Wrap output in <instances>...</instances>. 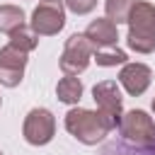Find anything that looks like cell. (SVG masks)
Segmentation results:
<instances>
[{"label": "cell", "instance_id": "6da1fadb", "mask_svg": "<svg viewBox=\"0 0 155 155\" xmlns=\"http://www.w3.org/2000/svg\"><path fill=\"white\" fill-rule=\"evenodd\" d=\"M116 128V124L104 114V111H92V109H82V107H75L65 114V131L85 143V145H97L102 143L111 131Z\"/></svg>", "mask_w": 155, "mask_h": 155}, {"label": "cell", "instance_id": "7a4b0ae2", "mask_svg": "<svg viewBox=\"0 0 155 155\" xmlns=\"http://www.w3.org/2000/svg\"><path fill=\"white\" fill-rule=\"evenodd\" d=\"M128 36L126 44L136 53H153L155 51V5L145 0H136L128 12Z\"/></svg>", "mask_w": 155, "mask_h": 155}, {"label": "cell", "instance_id": "3957f363", "mask_svg": "<svg viewBox=\"0 0 155 155\" xmlns=\"http://www.w3.org/2000/svg\"><path fill=\"white\" fill-rule=\"evenodd\" d=\"M119 133L124 140H128L133 145H153L155 143V121L143 109H131V111L121 114Z\"/></svg>", "mask_w": 155, "mask_h": 155}, {"label": "cell", "instance_id": "277c9868", "mask_svg": "<svg viewBox=\"0 0 155 155\" xmlns=\"http://www.w3.org/2000/svg\"><path fill=\"white\" fill-rule=\"evenodd\" d=\"M92 53H94V46L90 44V39L85 34H73L63 46L58 65L65 75H80V73L87 70V65L92 61Z\"/></svg>", "mask_w": 155, "mask_h": 155}, {"label": "cell", "instance_id": "5b68a950", "mask_svg": "<svg viewBox=\"0 0 155 155\" xmlns=\"http://www.w3.org/2000/svg\"><path fill=\"white\" fill-rule=\"evenodd\" d=\"M29 27L36 36H53L65 27V12L61 0H41L29 19Z\"/></svg>", "mask_w": 155, "mask_h": 155}, {"label": "cell", "instance_id": "8992f818", "mask_svg": "<svg viewBox=\"0 0 155 155\" xmlns=\"http://www.w3.org/2000/svg\"><path fill=\"white\" fill-rule=\"evenodd\" d=\"M56 133V119L48 109L36 107L27 114L24 126H22V136L29 145H46Z\"/></svg>", "mask_w": 155, "mask_h": 155}, {"label": "cell", "instance_id": "52a82bcc", "mask_svg": "<svg viewBox=\"0 0 155 155\" xmlns=\"http://www.w3.org/2000/svg\"><path fill=\"white\" fill-rule=\"evenodd\" d=\"M27 53L15 48V46H5L0 48V85L5 87H17L24 78V68H27Z\"/></svg>", "mask_w": 155, "mask_h": 155}, {"label": "cell", "instance_id": "ba28073f", "mask_svg": "<svg viewBox=\"0 0 155 155\" xmlns=\"http://www.w3.org/2000/svg\"><path fill=\"white\" fill-rule=\"evenodd\" d=\"M92 97L99 107V111H104L116 126L121 121V90L114 80H102L92 87Z\"/></svg>", "mask_w": 155, "mask_h": 155}, {"label": "cell", "instance_id": "9c48e42d", "mask_svg": "<svg viewBox=\"0 0 155 155\" xmlns=\"http://www.w3.org/2000/svg\"><path fill=\"white\" fill-rule=\"evenodd\" d=\"M150 80H153V70L145 63H124L119 73V82L131 97H140L150 87Z\"/></svg>", "mask_w": 155, "mask_h": 155}, {"label": "cell", "instance_id": "30bf717a", "mask_svg": "<svg viewBox=\"0 0 155 155\" xmlns=\"http://www.w3.org/2000/svg\"><path fill=\"white\" fill-rule=\"evenodd\" d=\"M82 34L90 39V44H92L94 48H109V46H116V41H119L116 24H114L111 19H107V17L92 19Z\"/></svg>", "mask_w": 155, "mask_h": 155}, {"label": "cell", "instance_id": "8fae6325", "mask_svg": "<svg viewBox=\"0 0 155 155\" xmlns=\"http://www.w3.org/2000/svg\"><path fill=\"white\" fill-rule=\"evenodd\" d=\"M99 155H155V143L153 145H133V143L121 138V140L107 143L99 150Z\"/></svg>", "mask_w": 155, "mask_h": 155}, {"label": "cell", "instance_id": "7c38bea8", "mask_svg": "<svg viewBox=\"0 0 155 155\" xmlns=\"http://www.w3.org/2000/svg\"><path fill=\"white\" fill-rule=\"evenodd\" d=\"M56 97L63 104H78L82 97V82L75 75H65L58 85H56Z\"/></svg>", "mask_w": 155, "mask_h": 155}, {"label": "cell", "instance_id": "4fadbf2b", "mask_svg": "<svg viewBox=\"0 0 155 155\" xmlns=\"http://www.w3.org/2000/svg\"><path fill=\"white\" fill-rule=\"evenodd\" d=\"M24 27V12L17 5H0V31L12 34L15 29Z\"/></svg>", "mask_w": 155, "mask_h": 155}, {"label": "cell", "instance_id": "5bb4252c", "mask_svg": "<svg viewBox=\"0 0 155 155\" xmlns=\"http://www.w3.org/2000/svg\"><path fill=\"white\" fill-rule=\"evenodd\" d=\"M92 58H94V61H97V65H102V68L124 65V63L128 61V56H126L121 48H116V46H109V48H94Z\"/></svg>", "mask_w": 155, "mask_h": 155}, {"label": "cell", "instance_id": "9a60e30c", "mask_svg": "<svg viewBox=\"0 0 155 155\" xmlns=\"http://www.w3.org/2000/svg\"><path fill=\"white\" fill-rule=\"evenodd\" d=\"M136 0H104V12L107 19H111L114 24H124L128 19V12L133 7Z\"/></svg>", "mask_w": 155, "mask_h": 155}, {"label": "cell", "instance_id": "2e32d148", "mask_svg": "<svg viewBox=\"0 0 155 155\" xmlns=\"http://www.w3.org/2000/svg\"><path fill=\"white\" fill-rule=\"evenodd\" d=\"M36 44H39V36H36L31 29H27V27H19V29H15V31L10 34V46H15V48H19V51H24V53L34 51Z\"/></svg>", "mask_w": 155, "mask_h": 155}, {"label": "cell", "instance_id": "e0dca14e", "mask_svg": "<svg viewBox=\"0 0 155 155\" xmlns=\"http://www.w3.org/2000/svg\"><path fill=\"white\" fill-rule=\"evenodd\" d=\"M63 2L75 15H87V12H92L97 7V0H63Z\"/></svg>", "mask_w": 155, "mask_h": 155}, {"label": "cell", "instance_id": "ac0fdd59", "mask_svg": "<svg viewBox=\"0 0 155 155\" xmlns=\"http://www.w3.org/2000/svg\"><path fill=\"white\" fill-rule=\"evenodd\" d=\"M153 111H155V99H153Z\"/></svg>", "mask_w": 155, "mask_h": 155}, {"label": "cell", "instance_id": "d6986e66", "mask_svg": "<svg viewBox=\"0 0 155 155\" xmlns=\"http://www.w3.org/2000/svg\"><path fill=\"white\" fill-rule=\"evenodd\" d=\"M0 104H2V99H0Z\"/></svg>", "mask_w": 155, "mask_h": 155}, {"label": "cell", "instance_id": "ffe728a7", "mask_svg": "<svg viewBox=\"0 0 155 155\" xmlns=\"http://www.w3.org/2000/svg\"><path fill=\"white\" fill-rule=\"evenodd\" d=\"M0 155H2V153H0Z\"/></svg>", "mask_w": 155, "mask_h": 155}]
</instances>
